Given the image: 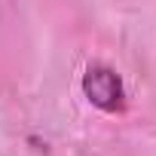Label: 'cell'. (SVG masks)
I'll return each mask as SVG.
<instances>
[{
	"instance_id": "6da1fadb",
	"label": "cell",
	"mask_w": 156,
	"mask_h": 156,
	"mask_svg": "<svg viewBox=\"0 0 156 156\" xmlns=\"http://www.w3.org/2000/svg\"><path fill=\"white\" fill-rule=\"evenodd\" d=\"M83 95L95 107H101L107 113H116V110L126 107L122 80L116 76V70L107 67V64H89L86 67V73H83Z\"/></svg>"
}]
</instances>
